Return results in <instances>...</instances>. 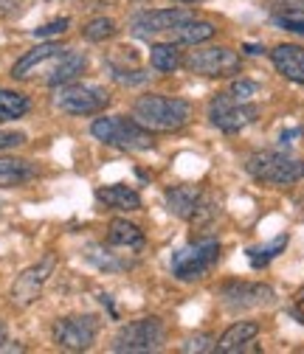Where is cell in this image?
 <instances>
[{"instance_id":"6da1fadb","label":"cell","mask_w":304,"mask_h":354,"mask_svg":"<svg viewBox=\"0 0 304 354\" xmlns=\"http://www.w3.org/2000/svg\"><path fill=\"white\" fill-rule=\"evenodd\" d=\"M133 118L150 132H175L189 124L192 104L186 99H172L161 93H147L133 104Z\"/></svg>"},{"instance_id":"7a4b0ae2","label":"cell","mask_w":304,"mask_h":354,"mask_svg":"<svg viewBox=\"0 0 304 354\" xmlns=\"http://www.w3.org/2000/svg\"><path fill=\"white\" fill-rule=\"evenodd\" d=\"M91 132L96 141L124 149V152H144V149H152V144H155L152 132L147 127H141L136 118H121V115L96 118L91 124Z\"/></svg>"},{"instance_id":"3957f363","label":"cell","mask_w":304,"mask_h":354,"mask_svg":"<svg viewBox=\"0 0 304 354\" xmlns=\"http://www.w3.org/2000/svg\"><path fill=\"white\" fill-rule=\"evenodd\" d=\"M248 174L259 183H271V186H293L304 177V160L290 158L285 152H253L245 163Z\"/></svg>"},{"instance_id":"277c9868","label":"cell","mask_w":304,"mask_h":354,"mask_svg":"<svg viewBox=\"0 0 304 354\" xmlns=\"http://www.w3.org/2000/svg\"><path fill=\"white\" fill-rule=\"evenodd\" d=\"M217 259H220V242L214 236H203L172 256V273L181 281H195L214 268Z\"/></svg>"},{"instance_id":"5b68a950","label":"cell","mask_w":304,"mask_h":354,"mask_svg":"<svg viewBox=\"0 0 304 354\" xmlns=\"http://www.w3.org/2000/svg\"><path fill=\"white\" fill-rule=\"evenodd\" d=\"M166 329L163 321L150 315V318H138L133 324H127L116 332L113 337V351H129V354H141V351H158L163 346Z\"/></svg>"},{"instance_id":"8992f818","label":"cell","mask_w":304,"mask_h":354,"mask_svg":"<svg viewBox=\"0 0 304 354\" xmlns=\"http://www.w3.org/2000/svg\"><path fill=\"white\" fill-rule=\"evenodd\" d=\"M110 96L102 87H93V84H60V91L54 96V104L68 113V115H93V113H102L107 107Z\"/></svg>"},{"instance_id":"52a82bcc","label":"cell","mask_w":304,"mask_h":354,"mask_svg":"<svg viewBox=\"0 0 304 354\" xmlns=\"http://www.w3.org/2000/svg\"><path fill=\"white\" fill-rule=\"evenodd\" d=\"M259 115V107L256 104H248V102H240L234 99L231 93H217L208 104V118L217 129L223 132H240L245 129L248 124H253Z\"/></svg>"},{"instance_id":"ba28073f","label":"cell","mask_w":304,"mask_h":354,"mask_svg":"<svg viewBox=\"0 0 304 354\" xmlns=\"http://www.w3.org/2000/svg\"><path fill=\"white\" fill-rule=\"evenodd\" d=\"M99 335L96 315H71L54 324V343L65 351H88Z\"/></svg>"},{"instance_id":"9c48e42d","label":"cell","mask_w":304,"mask_h":354,"mask_svg":"<svg viewBox=\"0 0 304 354\" xmlns=\"http://www.w3.org/2000/svg\"><path fill=\"white\" fill-rule=\"evenodd\" d=\"M186 20H195L192 9H150V12H138L129 20V31L138 39H150L155 34H169L172 28Z\"/></svg>"},{"instance_id":"30bf717a","label":"cell","mask_w":304,"mask_h":354,"mask_svg":"<svg viewBox=\"0 0 304 354\" xmlns=\"http://www.w3.org/2000/svg\"><path fill=\"white\" fill-rule=\"evenodd\" d=\"M192 73L200 76H217V79H226L240 73L242 62L237 57V51L231 48H203V51H192V57L184 62Z\"/></svg>"},{"instance_id":"8fae6325","label":"cell","mask_w":304,"mask_h":354,"mask_svg":"<svg viewBox=\"0 0 304 354\" xmlns=\"http://www.w3.org/2000/svg\"><path fill=\"white\" fill-rule=\"evenodd\" d=\"M54 268H57V261H54V256H48V259L37 261L34 268L23 270V273L17 276V281H15V287H12V301H15L17 306H28V304H34V301L39 298L42 287H46L48 276L54 273Z\"/></svg>"},{"instance_id":"7c38bea8","label":"cell","mask_w":304,"mask_h":354,"mask_svg":"<svg viewBox=\"0 0 304 354\" xmlns=\"http://www.w3.org/2000/svg\"><path fill=\"white\" fill-rule=\"evenodd\" d=\"M223 301L229 309H256L274 304V290L268 284H248V281H231L223 287Z\"/></svg>"},{"instance_id":"4fadbf2b","label":"cell","mask_w":304,"mask_h":354,"mask_svg":"<svg viewBox=\"0 0 304 354\" xmlns=\"http://www.w3.org/2000/svg\"><path fill=\"white\" fill-rule=\"evenodd\" d=\"M271 62L285 79H290L296 84H304V48L301 46H290V42L276 46L271 51Z\"/></svg>"},{"instance_id":"5bb4252c","label":"cell","mask_w":304,"mask_h":354,"mask_svg":"<svg viewBox=\"0 0 304 354\" xmlns=\"http://www.w3.org/2000/svg\"><path fill=\"white\" fill-rule=\"evenodd\" d=\"M62 51H65V48L60 46V42H46V46H37V48H31V51L12 68V76H15V79H28V76L37 73V68H42L46 62H54Z\"/></svg>"},{"instance_id":"9a60e30c","label":"cell","mask_w":304,"mask_h":354,"mask_svg":"<svg viewBox=\"0 0 304 354\" xmlns=\"http://www.w3.org/2000/svg\"><path fill=\"white\" fill-rule=\"evenodd\" d=\"M84 65H88V59H84L79 51H68V48H65V51L54 59V68L48 71L46 82H48V84H54V87L68 84V82H73V79L84 71Z\"/></svg>"},{"instance_id":"2e32d148","label":"cell","mask_w":304,"mask_h":354,"mask_svg":"<svg viewBox=\"0 0 304 354\" xmlns=\"http://www.w3.org/2000/svg\"><path fill=\"white\" fill-rule=\"evenodd\" d=\"M256 335H259V324H253V321H240V324L229 326V329L220 335V340H217L214 351H220V354H234V351L245 348V343H251Z\"/></svg>"},{"instance_id":"e0dca14e","label":"cell","mask_w":304,"mask_h":354,"mask_svg":"<svg viewBox=\"0 0 304 354\" xmlns=\"http://www.w3.org/2000/svg\"><path fill=\"white\" fill-rule=\"evenodd\" d=\"M217 34V28H214V23H208V20H186V23H181V26H175L169 31V39L175 42V46H197V42H206V39H211Z\"/></svg>"},{"instance_id":"ac0fdd59","label":"cell","mask_w":304,"mask_h":354,"mask_svg":"<svg viewBox=\"0 0 304 354\" xmlns=\"http://www.w3.org/2000/svg\"><path fill=\"white\" fill-rule=\"evenodd\" d=\"M197 200H200V189L197 186H172L166 192V208H169V214H175L181 219H189L192 216Z\"/></svg>"},{"instance_id":"d6986e66","label":"cell","mask_w":304,"mask_h":354,"mask_svg":"<svg viewBox=\"0 0 304 354\" xmlns=\"http://www.w3.org/2000/svg\"><path fill=\"white\" fill-rule=\"evenodd\" d=\"M96 197H99L105 205L118 208V211H138V208H141L138 192L127 189V186H107V189H99Z\"/></svg>"},{"instance_id":"ffe728a7","label":"cell","mask_w":304,"mask_h":354,"mask_svg":"<svg viewBox=\"0 0 304 354\" xmlns=\"http://www.w3.org/2000/svg\"><path fill=\"white\" fill-rule=\"evenodd\" d=\"M31 174H34V169L28 166V160H20V158H0V189L23 186Z\"/></svg>"},{"instance_id":"44dd1931","label":"cell","mask_w":304,"mask_h":354,"mask_svg":"<svg viewBox=\"0 0 304 354\" xmlns=\"http://www.w3.org/2000/svg\"><path fill=\"white\" fill-rule=\"evenodd\" d=\"M107 242L116 248H141L144 245V234L138 225L127 223V219H113L110 231H107Z\"/></svg>"},{"instance_id":"7402d4cb","label":"cell","mask_w":304,"mask_h":354,"mask_svg":"<svg viewBox=\"0 0 304 354\" xmlns=\"http://www.w3.org/2000/svg\"><path fill=\"white\" fill-rule=\"evenodd\" d=\"M150 65L161 73H172L184 65V59H181V51L175 42H158V46L150 48Z\"/></svg>"},{"instance_id":"603a6c76","label":"cell","mask_w":304,"mask_h":354,"mask_svg":"<svg viewBox=\"0 0 304 354\" xmlns=\"http://www.w3.org/2000/svg\"><path fill=\"white\" fill-rule=\"evenodd\" d=\"M28 113V99L15 91H0V121H12Z\"/></svg>"},{"instance_id":"cb8c5ba5","label":"cell","mask_w":304,"mask_h":354,"mask_svg":"<svg viewBox=\"0 0 304 354\" xmlns=\"http://www.w3.org/2000/svg\"><path fill=\"white\" fill-rule=\"evenodd\" d=\"M217 214H220V200L217 197H211V194H200V200H197V205H195V211H192V225L195 228H203V225H211L214 219H217Z\"/></svg>"},{"instance_id":"d4e9b609","label":"cell","mask_w":304,"mask_h":354,"mask_svg":"<svg viewBox=\"0 0 304 354\" xmlns=\"http://www.w3.org/2000/svg\"><path fill=\"white\" fill-rule=\"evenodd\" d=\"M285 245H287V234H279V236H276L274 242H268V245L251 248V250H248V259H251L253 268H265L271 259H276V256L285 250Z\"/></svg>"},{"instance_id":"484cf974","label":"cell","mask_w":304,"mask_h":354,"mask_svg":"<svg viewBox=\"0 0 304 354\" xmlns=\"http://www.w3.org/2000/svg\"><path fill=\"white\" fill-rule=\"evenodd\" d=\"M88 259L96 264V268H105V270H127V268H129V261L116 259L110 250H105V248H99V245H91V248H88Z\"/></svg>"},{"instance_id":"4316f807","label":"cell","mask_w":304,"mask_h":354,"mask_svg":"<svg viewBox=\"0 0 304 354\" xmlns=\"http://www.w3.org/2000/svg\"><path fill=\"white\" fill-rule=\"evenodd\" d=\"M274 23L285 31H293V34H304V9H296V6H287L285 12H276L274 15Z\"/></svg>"},{"instance_id":"83f0119b","label":"cell","mask_w":304,"mask_h":354,"mask_svg":"<svg viewBox=\"0 0 304 354\" xmlns=\"http://www.w3.org/2000/svg\"><path fill=\"white\" fill-rule=\"evenodd\" d=\"M82 34H84V39H91V42H105V39H110L116 34V23L107 20V17H96V20H91L88 26L82 28Z\"/></svg>"},{"instance_id":"f1b7e54d","label":"cell","mask_w":304,"mask_h":354,"mask_svg":"<svg viewBox=\"0 0 304 354\" xmlns=\"http://www.w3.org/2000/svg\"><path fill=\"white\" fill-rule=\"evenodd\" d=\"M234 99H240V102H245V99H251V96H256L259 93V84L256 82H248V79H237L234 84H231V91H229Z\"/></svg>"},{"instance_id":"f546056e","label":"cell","mask_w":304,"mask_h":354,"mask_svg":"<svg viewBox=\"0 0 304 354\" xmlns=\"http://www.w3.org/2000/svg\"><path fill=\"white\" fill-rule=\"evenodd\" d=\"M65 31H68V20L60 17V20H54V23H46V26L34 28V37H57V34H65Z\"/></svg>"},{"instance_id":"4dcf8cb0","label":"cell","mask_w":304,"mask_h":354,"mask_svg":"<svg viewBox=\"0 0 304 354\" xmlns=\"http://www.w3.org/2000/svg\"><path fill=\"white\" fill-rule=\"evenodd\" d=\"M211 343H214V340H211L208 335H197V337H189V340H186L184 351H214Z\"/></svg>"},{"instance_id":"1f68e13d","label":"cell","mask_w":304,"mask_h":354,"mask_svg":"<svg viewBox=\"0 0 304 354\" xmlns=\"http://www.w3.org/2000/svg\"><path fill=\"white\" fill-rule=\"evenodd\" d=\"M23 141H26L23 132H3V129H0V152L12 149V147H20Z\"/></svg>"},{"instance_id":"d6a6232c","label":"cell","mask_w":304,"mask_h":354,"mask_svg":"<svg viewBox=\"0 0 304 354\" xmlns=\"http://www.w3.org/2000/svg\"><path fill=\"white\" fill-rule=\"evenodd\" d=\"M296 315H298L301 324H304V287L296 292Z\"/></svg>"},{"instance_id":"836d02e7","label":"cell","mask_w":304,"mask_h":354,"mask_svg":"<svg viewBox=\"0 0 304 354\" xmlns=\"http://www.w3.org/2000/svg\"><path fill=\"white\" fill-rule=\"evenodd\" d=\"M20 3V0H0V15H6V12H12L15 6Z\"/></svg>"},{"instance_id":"e575fe53","label":"cell","mask_w":304,"mask_h":354,"mask_svg":"<svg viewBox=\"0 0 304 354\" xmlns=\"http://www.w3.org/2000/svg\"><path fill=\"white\" fill-rule=\"evenodd\" d=\"M245 51H248V54H262L265 48H259V46H245Z\"/></svg>"},{"instance_id":"d590c367","label":"cell","mask_w":304,"mask_h":354,"mask_svg":"<svg viewBox=\"0 0 304 354\" xmlns=\"http://www.w3.org/2000/svg\"><path fill=\"white\" fill-rule=\"evenodd\" d=\"M287 6H296V9H304V0H287Z\"/></svg>"},{"instance_id":"8d00e7d4","label":"cell","mask_w":304,"mask_h":354,"mask_svg":"<svg viewBox=\"0 0 304 354\" xmlns=\"http://www.w3.org/2000/svg\"><path fill=\"white\" fill-rule=\"evenodd\" d=\"M0 343H6V326L0 324Z\"/></svg>"},{"instance_id":"74e56055","label":"cell","mask_w":304,"mask_h":354,"mask_svg":"<svg viewBox=\"0 0 304 354\" xmlns=\"http://www.w3.org/2000/svg\"><path fill=\"white\" fill-rule=\"evenodd\" d=\"M181 3H195V0H181Z\"/></svg>"}]
</instances>
